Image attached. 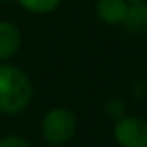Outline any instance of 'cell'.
Listing matches in <instances>:
<instances>
[{
    "label": "cell",
    "mask_w": 147,
    "mask_h": 147,
    "mask_svg": "<svg viewBox=\"0 0 147 147\" xmlns=\"http://www.w3.org/2000/svg\"><path fill=\"white\" fill-rule=\"evenodd\" d=\"M32 99V84L13 65H0V112L19 114Z\"/></svg>",
    "instance_id": "6da1fadb"
},
{
    "label": "cell",
    "mask_w": 147,
    "mask_h": 147,
    "mask_svg": "<svg viewBox=\"0 0 147 147\" xmlns=\"http://www.w3.org/2000/svg\"><path fill=\"white\" fill-rule=\"evenodd\" d=\"M41 130H43L45 140L50 144H65L67 140L73 138L76 130L75 114L67 108H54L45 115Z\"/></svg>",
    "instance_id": "7a4b0ae2"
},
{
    "label": "cell",
    "mask_w": 147,
    "mask_h": 147,
    "mask_svg": "<svg viewBox=\"0 0 147 147\" xmlns=\"http://www.w3.org/2000/svg\"><path fill=\"white\" fill-rule=\"evenodd\" d=\"M17 2L32 13H50L60 6L61 0H17Z\"/></svg>",
    "instance_id": "52a82bcc"
},
{
    "label": "cell",
    "mask_w": 147,
    "mask_h": 147,
    "mask_svg": "<svg viewBox=\"0 0 147 147\" xmlns=\"http://www.w3.org/2000/svg\"><path fill=\"white\" fill-rule=\"evenodd\" d=\"M21 47V32L11 22H0V60L11 58Z\"/></svg>",
    "instance_id": "5b68a950"
},
{
    "label": "cell",
    "mask_w": 147,
    "mask_h": 147,
    "mask_svg": "<svg viewBox=\"0 0 147 147\" xmlns=\"http://www.w3.org/2000/svg\"><path fill=\"white\" fill-rule=\"evenodd\" d=\"M127 9H129L127 0H99L95 6L97 17L106 24H123Z\"/></svg>",
    "instance_id": "277c9868"
},
{
    "label": "cell",
    "mask_w": 147,
    "mask_h": 147,
    "mask_svg": "<svg viewBox=\"0 0 147 147\" xmlns=\"http://www.w3.org/2000/svg\"><path fill=\"white\" fill-rule=\"evenodd\" d=\"M0 147H30V144L21 136H7L0 140Z\"/></svg>",
    "instance_id": "ba28073f"
},
{
    "label": "cell",
    "mask_w": 147,
    "mask_h": 147,
    "mask_svg": "<svg viewBox=\"0 0 147 147\" xmlns=\"http://www.w3.org/2000/svg\"><path fill=\"white\" fill-rule=\"evenodd\" d=\"M114 136L121 147H147V123L138 117H123L115 125Z\"/></svg>",
    "instance_id": "3957f363"
},
{
    "label": "cell",
    "mask_w": 147,
    "mask_h": 147,
    "mask_svg": "<svg viewBox=\"0 0 147 147\" xmlns=\"http://www.w3.org/2000/svg\"><path fill=\"white\" fill-rule=\"evenodd\" d=\"M129 2H132V4H136V2H145V0H129Z\"/></svg>",
    "instance_id": "9c48e42d"
},
{
    "label": "cell",
    "mask_w": 147,
    "mask_h": 147,
    "mask_svg": "<svg viewBox=\"0 0 147 147\" xmlns=\"http://www.w3.org/2000/svg\"><path fill=\"white\" fill-rule=\"evenodd\" d=\"M127 30L134 34H142L147 30V4L145 2H136L130 4L127 9V17L123 21Z\"/></svg>",
    "instance_id": "8992f818"
}]
</instances>
